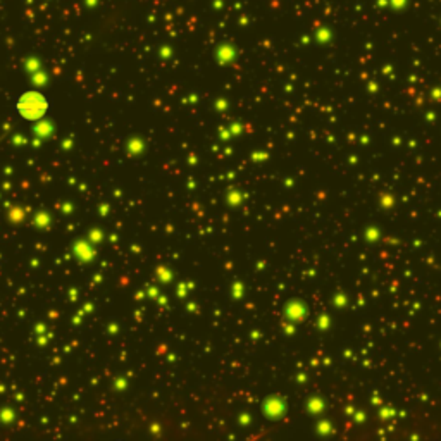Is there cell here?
I'll return each instance as SVG.
<instances>
[{"instance_id":"6da1fadb","label":"cell","mask_w":441,"mask_h":441,"mask_svg":"<svg viewBox=\"0 0 441 441\" xmlns=\"http://www.w3.org/2000/svg\"><path fill=\"white\" fill-rule=\"evenodd\" d=\"M17 109H19V114H23L28 119H37V117L43 116L47 110V100L40 93H26L21 96Z\"/></svg>"}]
</instances>
